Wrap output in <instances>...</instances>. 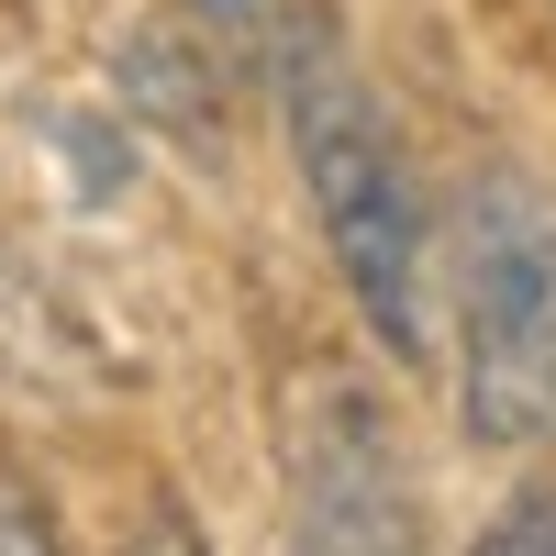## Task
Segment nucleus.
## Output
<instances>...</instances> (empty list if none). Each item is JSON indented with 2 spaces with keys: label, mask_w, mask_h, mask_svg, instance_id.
Returning <instances> with one entry per match:
<instances>
[{
  "label": "nucleus",
  "mask_w": 556,
  "mask_h": 556,
  "mask_svg": "<svg viewBox=\"0 0 556 556\" xmlns=\"http://www.w3.org/2000/svg\"><path fill=\"white\" fill-rule=\"evenodd\" d=\"M278 101H290V156H301L312 223L345 267L367 334L401 367H424L434 356V212H424V178H412L401 134L379 123L367 78L334 56L323 23L278 34Z\"/></svg>",
  "instance_id": "f257e3e1"
},
{
  "label": "nucleus",
  "mask_w": 556,
  "mask_h": 556,
  "mask_svg": "<svg viewBox=\"0 0 556 556\" xmlns=\"http://www.w3.org/2000/svg\"><path fill=\"white\" fill-rule=\"evenodd\" d=\"M456 412L479 445L556 434V201L479 178L456 212Z\"/></svg>",
  "instance_id": "f03ea898"
},
{
  "label": "nucleus",
  "mask_w": 556,
  "mask_h": 556,
  "mask_svg": "<svg viewBox=\"0 0 556 556\" xmlns=\"http://www.w3.org/2000/svg\"><path fill=\"white\" fill-rule=\"evenodd\" d=\"M290 556H434L401 424L356 379H312L290 412Z\"/></svg>",
  "instance_id": "7ed1b4c3"
},
{
  "label": "nucleus",
  "mask_w": 556,
  "mask_h": 556,
  "mask_svg": "<svg viewBox=\"0 0 556 556\" xmlns=\"http://www.w3.org/2000/svg\"><path fill=\"white\" fill-rule=\"evenodd\" d=\"M468 556H556V479L513 490V501L479 523V545H468Z\"/></svg>",
  "instance_id": "20e7f679"
},
{
  "label": "nucleus",
  "mask_w": 556,
  "mask_h": 556,
  "mask_svg": "<svg viewBox=\"0 0 556 556\" xmlns=\"http://www.w3.org/2000/svg\"><path fill=\"white\" fill-rule=\"evenodd\" d=\"M0 556H67V534H56L34 479H0Z\"/></svg>",
  "instance_id": "39448f33"
},
{
  "label": "nucleus",
  "mask_w": 556,
  "mask_h": 556,
  "mask_svg": "<svg viewBox=\"0 0 556 556\" xmlns=\"http://www.w3.org/2000/svg\"><path fill=\"white\" fill-rule=\"evenodd\" d=\"M123 556H212V534H201L190 501H146V513H134V534H123Z\"/></svg>",
  "instance_id": "423d86ee"
},
{
  "label": "nucleus",
  "mask_w": 556,
  "mask_h": 556,
  "mask_svg": "<svg viewBox=\"0 0 556 556\" xmlns=\"http://www.w3.org/2000/svg\"><path fill=\"white\" fill-rule=\"evenodd\" d=\"M201 12H212V23H256V0H201Z\"/></svg>",
  "instance_id": "0eeeda50"
}]
</instances>
